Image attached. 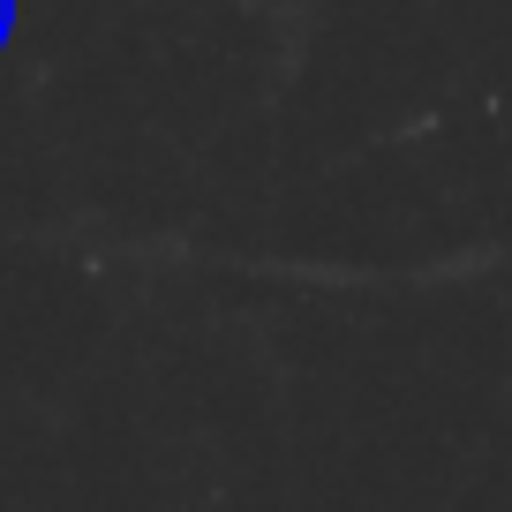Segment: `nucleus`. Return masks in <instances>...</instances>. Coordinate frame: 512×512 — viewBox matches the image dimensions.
Segmentation results:
<instances>
[{"label":"nucleus","instance_id":"obj_1","mask_svg":"<svg viewBox=\"0 0 512 512\" xmlns=\"http://www.w3.org/2000/svg\"><path fill=\"white\" fill-rule=\"evenodd\" d=\"M8 23H16V0H0V46H8Z\"/></svg>","mask_w":512,"mask_h":512}]
</instances>
